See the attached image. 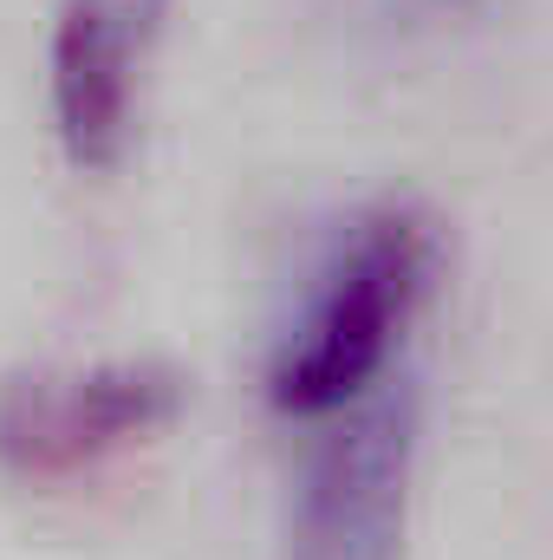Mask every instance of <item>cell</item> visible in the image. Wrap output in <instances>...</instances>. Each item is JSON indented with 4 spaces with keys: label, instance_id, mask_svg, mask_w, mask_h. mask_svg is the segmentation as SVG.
Listing matches in <instances>:
<instances>
[{
    "label": "cell",
    "instance_id": "obj_3",
    "mask_svg": "<svg viewBox=\"0 0 553 560\" xmlns=\"http://www.w3.org/2000/svg\"><path fill=\"white\" fill-rule=\"evenodd\" d=\"M189 378L169 359H52L0 372V469L20 482H66L183 418Z\"/></svg>",
    "mask_w": 553,
    "mask_h": 560
},
{
    "label": "cell",
    "instance_id": "obj_2",
    "mask_svg": "<svg viewBox=\"0 0 553 560\" xmlns=\"http://www.w3.org/2000/svg\"><path fill=\"white\" fill-rule=\"evenodd\" d=\"M416 476V385L391 378L299 443L280 560H404Z\"/></svg>",
    "mask_w": 553,
    "mask_h": 560
},
{
    "label": "cell",
    "instance_id": "obj_5",
    "mask_svg": "<svg viewBox=\"0 0 553 560\" xmlns=\"http://www.w3.org/2000/svg\"><path fill=\"white\" fill-rule=\"evenodd\" d=\"M515 0H319V20L358 52H430L489 33Z\"/></svg>",
    "mask_w": 553,
    "mask_h": 560
},
{
    "label": "cell",
    "instance_id": "obj_4",
    "mask_svg": "<svg viewBox=\"0 0 553 560\" xmlns=\"http://www.w3.org/2000/svg\"><path fill=\"white\" fill-rule=\"evenodd\" d=\"M169 0H59L46 33L52 138L72 170H118L138 138L143 66L163 39Z\"/></svg>",
    "mask_w": 553,
    "mask_h": 560
},
{
    "label": "cell",
    "instance_id": "obj_1",
    "mask_svg": "<svg viewBox=\"0 0 553 560\" xmlns=\"http://www.w3.org/2000/svg\"><path fill=\"white\" fill-rule=\"evenodd\" d=\"M436 222L411 196H378L352 209L319 242L268 346V405L280 418L319 423L391 385L398 346L436 287Z\"/></svg>",
    "mask_w": 553,
    "mask_h": 560
}]
</instances>
